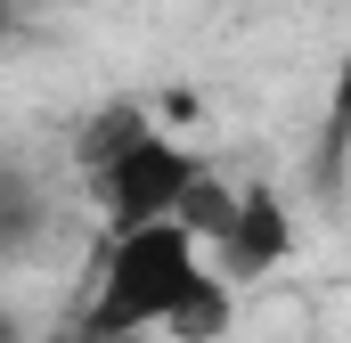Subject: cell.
<instances>
[{
    "instance_id": "3957f363",
    "label": "cell",
    "mask_w": 351,
    "mask_h": 343,
    "mask_svg": "<svg viewBox=\"0 0 351 343\" xmlns=\"http://www.w3.org/2000/svg\"><path fill=\"white\" fill-rule=\"evenodd\" d=\"M188 229L204 237V254L221 261L237 286L294 261V213H286V196H278L269 180L221 188V180L204 172V188H196V204H188Z\"/></svg>"
},
{
    "instance_id": "6da1fadb",
    "label": "cell",
    "mask_w": 351,
    "mask_h": 343,
    "mask_svg": "<svg viewBox=\"0 0 351 343\" xmlns=\"http://www.w3.org/2000/svg\"><path fill=\"white\" fill-rule=\"evenodd\" d=\"M229 319H237V278L204 254V237L188 221H147V229H106L74 343H221Z\"/></svg>"
},
{
    "instance_id": "7a4b0ae2",
    "label": "cell",
    "mask_w": 351,
    "mask_h": 343,
    "mask_svg": "<svg viewBox=\"0 0 351 343\" xmlns=\"http://www.w3.org/2000/svg\"><path fill=\"white\" fill-rule=\"evenodd\" d=\"M82 180L106 229H147V221H188L204 164L180 147L172 131H156L139 106H114L82 139Z\"/></svg>"
}]
</instances>
